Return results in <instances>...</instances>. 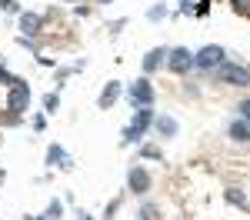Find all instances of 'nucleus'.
<instances>
[{
	"label": "nucleus",
	"mask_w": 250,
	"mask_h": 220,
	"mask_svg": "<svg viewBox=\"0 0 250 220\" xmlns=\"http://www.w3.org/2000/svg\"><path fill=\"white\" fill-rule=\"evenodd\" d=\"M27 103H30V87H27L23 80H14V83L7 87V110L20 114V110H27Z\"/></svg>",
	"instance_id": "obj_1"
},
{
	"label": "nucleus",
	"mask_w": 250,
	"mask_h": 220,
	"mask_svg": "<svg viewBox=\"0 0 250 220\" xmlns=\"http://www.w3.org/2000/svg\"><path fill=\"white\" fill-rule=\"evenodd\" d=\"M217 77L224 80V83H233V87H247V83H250V70H247V67H240V63H220Z\"/></svg>",
	"instance_id": "obj_2"
},
{
	"label": "nucleus",
	"mask_w": 250,
	"mask_h": 220,
	"mask_svg": "<svg viewBox=\"0 0 250 220\" xmlns=\"http://www.w3.org/2000/svg\"><path fill=\"white\" fill-rule=\"evenodd\" d=\"M130 103H137V107H150L154 103V83L147 77H140L130 83Z\"/></svg>",
	"instance_id": "obj_3"
},
{
	"label": "nucleus",
	"mask_w": 250,
	"mask_h": 220,
	"mask_svg": "<svg viewBox=\"0 0 250 220\" xmlns=\"http://www.w3.org/2000/svg\"><path fill=\"white\" fill-rule=\"evenodd\" d=\"M167 57H170V70H173V74L190 70V63H193V54L187 50V47H177V50H170V54H167Z\"/></svg>",
	"instance_id": "obj_4"
},
{
	"label": "nucleus",
	"mask_w": 250,
	"mask_h": 220,
	"mask_svg": "<svg viewBox=\"0 0 250 220\" xmlns=\"http://www.w3.org/2000/svg\"><path fill=\"white\" fill-rule=\"evenodd\" d=\"M193 63H197V67H217V63H224V47H213V43L204 47V50L193 57Z\"/></svg>",
	"instance_id": "obj_5"
},
{
	"label": "nucleus",
	"mask_w": 250,
	"mask_h": 220,
	"mask_svg": "<svg viewBox=\"0 0 250 220\" xmlns=\"http://www.w3.org/2000/svg\"><path fill=\"white\" fill-rule=\"evenodd\" d=\"M130 190H134V194H147V190H150V174H147L144 167H134V170H130Z\"/></svg>",
	"instance_id": "obj_6"
},
{
	"label": "nucleus",
	"mask_w": 250,
	"mask_h": 220,
	"mask_svg": "<svg viewBox=\"0 0 250 220\" xmlns=\"http://www.w3.org/2000/svg\"><path fill=\"white\" fill-rule=\"evenodd\" d=\"M20 30H23V37L40 34V17L37 14H23V17H20Z\"/></svg>",
	"instance_id": "obj_7"
},
{
	"label": "nucleus",
	"mask_w": 250,
	"mask_h": 220,
	"mask_svg": "<svg viewBox=\"0 0 250 220\" xmlns=\"http://www.w3.org/2000/svg\"><path fill=\"white\" fill-rule=\"evenodd\" d=\"M117 97H120V83H117V80H110V83L104 87V94H100V107H104V110H107V107H114Z\"/></svg>",
	"instance_id": "obj_8"
},
{
	"label": "nucleus",
	"mask_w": 250,
	"mask_h": 220,
	"mask_svg": "<svg viewBox=\"0 0 250 220\" xmlns=\"http://www.w3.org/2000/svg\"><path fill=\"white\" fill-rule=\"evenodd\" d=\"M164 57H167V50H164V47H157V50H150V54L144 57V70H147V74H154L157 67L164 63Z\"/></svg>",
	"instance_id": "obj_9"
},
{
	"label": "nucleus",
	"mask_w": 250,
	"mask_h": 220,
	"mask_svg": "<svg viewBox=\"0 0 250 220\" xmlns=\"http://www.w3.org/2000/svg\"><path fill=\"white\" fill-rule=\"evenodd\" d=\"M230 137L233 140H250V120H233L230 123Z\"/></svg>",
	"instance_id": "obj_10"
},
{
	"label": "nucleus",
	"mask_w": 250,
	"mask_h": 220,
	"mask_svg": "<svg viewBox=\"0 0 250 220\" xmlns=\"http://www.w3.org/2000/svg\"><path fill=\"white\" fill-rule=\"evenodd\" d=\"M47 160H50V163H57V167H70V160H67V154H63V147H57V143L47 150Z\"/></svg>",
	"instance_id": "obj_11"
},
{
	"label": "nucleus",
	"mask_w": 250,
	"mask_h": 220,
	"mask_svg": "<svg viewBox=\"0 0 250 220\" xmlns=\"http://www.w3.org/2000/svg\"><path fill=\"white\" fill-rule=\"evenodd\" d=\"M157 130H160L164 137H173V134H177V120L173 117H157Z\"/></svg>",
	"instance_id": "obj_12"
},
{
	"label": "nucleus",
	"mask_w": 250,
	"mask_h": 220,
	"mask_svg": "<svg viewBox=\"0 0 250 220\" xmlns=\"http://www.w3.org/2000/svg\"><path fill=\"white\" fill-rule=\"evenodd\" d=\"M140 220H160V217H157V207H154V203H144V210H140Z\"/></svg>",
	"instance_id": "obj_13"
},
{
	"label": "nucleus",
	"mask_w": 250,
	"mask_h": 220,
	"mask_svg": "<svg viewBox=\"0 0 250 220\" xmlns=\"http://www.w3.org/2000/svg\"><path fill=\"white\" fill-rule=\"evenodd\" d=\"M60 210H63V203H60V200H54V203L47 207V220H57V217H60Z\"/></svg>",
	"instance_id": "obj_14"
},
{
	"label": "nucleus",
	"mask_w": 250,
	"mask_h": 220,
	"mask_svg": "<svg viewBox=\"0 0 250 220\" xmlns=\"http://www.w3.org/2000/svg\"><path fill=\"white\" fill-rule=\"evenodd\" d=\"M43 107H47V110H50V114H54V110H57V107H60L57 94H47V97H43Z\"/></svg>",
	"instance_id": "obj_15"
},
{
	"label": "nucleus",
	"mask_w": 250,
	"mask_h": 220,
	"mask_svg": "<svg viewBox=\"0 0 250 220\" xmlns=\"http://www.w3.org/2000/svg\"><path fill=\"white\" fill-rule=\"evenodd\" d=\"M147 17H150V20H164V17H167V10H164V7H150Z\"/></svg>",
	"instance_id": "obj_16"
},
{
	"label": "nucleus",
	"mask_w": 250,
	"mask_h": 220,
	"mask_svg": "<svg viewBox=\"0 0 250 220\" xmlns=\"http://www.w3.org/2000/svg\"><path fill=\"white\" fill-rule=\"evenodd\" d=\"M0 7H3L7 14H17V0H0Z\"/></svg>",
	"instance_id": "obj_17"
},
{
	"label": "nucleus",
	"mask_w": 250,
	"mask_h": 220,
	"mask_svg": "<svg viewBox=\"0 0 250 220\" xmlns=\"http://www.w3.org/2000/svg\"><path fill=\"white\" fill-rule=\"evenodd\" d=\"M144 157H154L157 160V157H160V150H157V147H144Z\"/></svg>",
	"instance_id": "obj_18"
},
{
	"label": "nucleus",
	"mask_w": 250,
	"mask_h": 220,
	"mask_svg": "<svg viewBox=\"0 0 250 220\" xmlns=\"http://www.w3.org/2000/svg\"><path fill=\"white\" fill-rule=\"evenodd\" d=\"M227 197H230V203H244V194H237V190H230Z\"/></svg>",
	"instance_id": "obj_19"
},
{
	"label": "nucleus",
	"mask_w": 250,
	"mask_h": 220,
	"mask_svg": "<svg viewBox=\"0 0 250 220\" xmlns=\"http://www.w3.org/2000/svg\"><path fill=\"white\" fill-rule=\"evenodd\" d=\"M240 114H244V120H250V100H244V103H240Z\"/></svg>",
	"instance_id": "obj_20"
},
{
	"label": "nucleus",
	"mask_w": 250,
	"mask_h": 220,
	"mask_svg": "<svg viewBox=\"0 0 250 220\" xmlns=\"http://www.w3.org/2000/svg\"><path fill=\"white\" fill-rule=\"evenodd\" d=\"M193 7V0H180V10H190Z\"/></svg>",
	"instance_id": "obj_21"
},
{
	"label": "nucleus",
	"mask_w": 250,
	"mask_h": 220,
	"mask_svg": "<svg viewBox=\"0 0 250 220\" xmlns=\"http://www.w3.org/2000/svg\"><path fill=\"white\" fill-rule=\"evenodd\" d=\"M233 3H237V7H250V0H233Z\"/></svg>",
	"instance_id": "obj_22"
},
{
	"label": "nucleus",
	"mask_w": 250,
	"mask_h": 220,
	"mask_svg": "<svg viewBox=\"0 0 250 220\" xmlns=\"http://www.w3.org/2000/svg\"><path fill=\"white\" fill-rule=\"evenodd\" d=\"M77 220H94V217H90V214H80V217Z\"/></svg>",
	"instance_id": "obj_23"
},
{
	"label": "nucleus",
	"mask_w": 250,
	"mask_h": 220,
	"mask_svg": "<svg viewBox=\"0 0 250 220\" xmlns=\"http://www.w3.org/2000/svg\"><path fill=\"white\" fill-rule=\"evenodd\" d=\"M27 220H37V217H27Z\"/></svg>",
	"instance_id": "obj_24"
}]
</instances>
